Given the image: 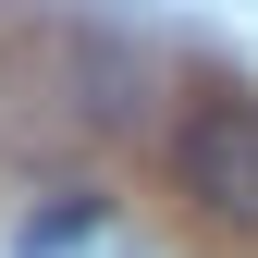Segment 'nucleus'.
I'll use <instances>...</instances> for the list:
<instances>
[{"mask_svg": "<svg viewBox=\"0 0 258 258\" xmlns=\"http://www.w3.org/2000/svg\"><path fill=\"white\" fill-rule=\"evenodd\" d=\"M172 197L197 221H221V234L258 246V99L234 74L184 86V111H172Z\"/></svg>", "mask_w": 258, "mask_h": 258, "instance_id": "f257e3e1", "label": "nucleus"}, {"mask_svg": "<svg viewBox=\"0 0 258 258\" xmlns=\"http://www.w3.org/2000/svg\"><path fill=\"white\" fill-rule=\"evenodd\" d=\"M99 197H61V209H37V221H25V258H61V246H74V234H99Z\"/></svg>", "mask_w": 258, "mask_h": 258, "instance_id": "f03ea898", "label": "nucleus"}]
</instances>
